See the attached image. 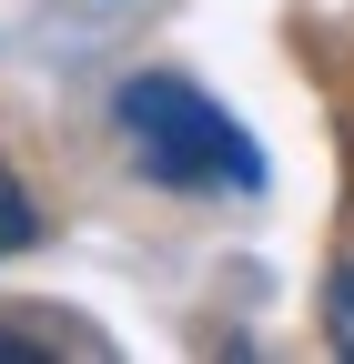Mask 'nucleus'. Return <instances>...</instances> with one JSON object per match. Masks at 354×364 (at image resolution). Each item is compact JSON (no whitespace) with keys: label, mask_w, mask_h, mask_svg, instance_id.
Returning a JSON list of instances; mask_svg holds the SVG:
<instances>
[{"label":"nucleus","mask_w":354,"mask_h":364,"mask_svg":"<svg viewBox=\"0 0 354 364\" xmlns=\"http://www.w3.org/2000/svg\"><path fill=\"white\" fill-rule=\"evenodd\" d=\"M122 132L132 152H142L152 182H172V193H253L263 182V152L243 142V122L213 102V91H193L183 71H132L122 81Z\"/></svg>","instance_id":"1"},{"label":"nucleus","mask_w":354,"mask_h":364,"mask_svg":"<svg viewBox=\"0 0 354 364\" xmlns=\"http://www.w3.org/2000/svg\"><path fill=\"white\" fill-rule=\"evenodd\" d=\"M324 324H334V344L354 354V273H334V294H324Z\"/></svg>","instance_id":"3"},{"label":"nucleus","mask_w":354,"mask_h":364,"mask_svg":"<svg viewBox=\"0 0 354 364\" xmlns=\"http://www.w3.org/2000/svg\"><path fill=\"white\" fill-rule=\"evenodd\" d=\"M31 243H41V203L21 193V172L0 162V263H11V253H31Z\"/></svg>","instance_id":"2"}]
</instances>
